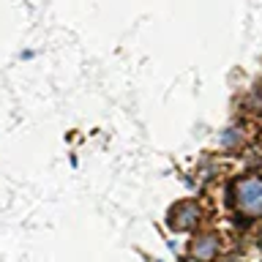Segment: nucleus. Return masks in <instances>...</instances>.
<instances>
[{
	"instance_id": "f257e3e1",
	"label": "nucleus",
	"mask_w": 262,
	"mask_h": 262,
	"mask_svg": "<svg viewBox=\"0 0 262 262\" xmlns=\"http://www.w3.org/2000/svg\"><path fill=\"white\" fill-rule=\"evenodd\" d=\"M232 205L235 210L246 219L262 216V178L249 175L232 183Z\"/></svg>"
},
{
	"instance_id": "f03ea898",
	"label": "nucleus",
	"mask_w": 262,
	"mask_h": 262,
	"mask_svg": "<svg viewBox=\"0 0 262 262\" xmlns=\"http://www.w3.org/2000/svg\"><path fill=\"white\" fill-rule=\"evenodd\" d=\"M196 221H200V205L186 200V202H178L175 208L169 210V229H175V232H186V229H191Z\"/></svg>"
},
{
	"instance_id": "7ed1b4c3",
	"label": "nucleus",
	"mask_w": 262,
	"mask_h": 262,
	"mask_svg": "<svg viewBox=\"0 0 262 262\" xmlns=\"http://www.w3.org/2000/svg\"><path fill=\"white\" fill-rule=\"evenodd\" d=\"M221 251V237L216 232H205V235H196L194 243H191V257L196 262H213Z\"/></svg>"
},
{
	"instance_id": "20e7f679",
	"label": "nucleus",
	"mask_w": 262,
	"mask_h": 262,
	"mask_svg": "<svg viewBox=\"0 0 262 262\" xmlns=\"http://www.w3.org/2000/svg\"><path fill=\"white\" fill-rule=\"evenodd\" d=\"M259 249H262V229H259Z\"/></svg>"
}]
</instances>
